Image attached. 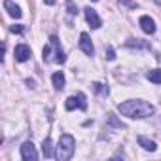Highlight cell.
I'll list each match as a JSON object with an SVG mask.
<instances>
[{"mask_svg": "<svg viewBox=\"0 0 161 161\" xmlns=\"http://www.w3.org/2000/svg\"><path fill=\"white\" fill-rule=\"evenodd\" d=\"M42 153H44V157H55V150H53V142H51V138L49 136H46L44 138V142H42Z\"/></svg>", "mask_w": 161, "mask_h": 161, "instance_id": "8fae6325", "label": "cell"}, {"mask_svg": "<svg viewBox=\"0 0 161 161\" xmlns=\"http://www.w3.org/2000/svg\"><path fill=\"white\" fill-rule=\"evenodd\" d=\"M153 2H155V4H159V6H161V0H153Z\"/></svg>", "mask_w": 161, "mask_h": 161, "instance_id": "603a6c76", "label": "cell"}, {"mask_svg": "<svg viewBox=\"0 0 161 161\" xmlns=\"http://www.w3.org/2000/svg\"><path fill=\"white\" fill-rule=\"evenodd\" d=\"M84 15H86V21L89 23V27L91 29H101V25H103V21H101V17H99V14L91 8V6H87V8H84Z\"/></svg>", "mask_w": 161, "mask_h": 161, "instance_id": "277c9868", "label": "cell"}, {"mask_svg": "<svg viewBox=\"0 0 161 161\" xmlns=\"http://www.w3.org/2000/svg\"><path fill=\"white\" fill-rule=\"evenodd\" d=\"M10 31H12V32H15V34H21V32H23V27H21V25H12V27H10Z\"/></svg>", "mask_w": 161, "mask_h": 161, "instance_id": "44dd1931", "label": "cell"}, {"mask_svg": "<svg viewBox=\"0 0 161 161\" xmlns=\"http://www.w3.org/2000/svg\"><path fill=\"white\" fill-rule=\"evenodd\" d=\"M64 108H66L68 112H72V110H87L86 95H84V93H76V95L68 97L66 103H64Z\"/></svg>", "mask_w": 161, "mask_h": 161, "instance_id": "3957f363", "label": "cell"}, {"mask_svg": "<svg viewBox=\"0 0 161 161\" xmlns=\"http://www.w3.org/2000/svg\"><path fill=\"white\" fill-rule=\"evenodd\" d=\"M4 8H6L8 15H12L14 19H21L23 12L19 10V6H17V4H14V2H12V0H6V2H4Z\"/></svg>", "mask_w": 161, "mask_h": 161, "instance_id": "30bf717a", "label": "cell"}, {"mask_svg": "<svg viewBox=\"0 0 161 161\" xmlns=\"http://www.w3.org/2000/svg\"><path fill=\"white\" fill-rule=\"evenodd\" d=\"M118 112L121 116H127L131 119H142V118H150L153 116L155 108L153 104H150L148 101H142V99H129V101H123L118 104Z\"/></svg>", "mask_w": 161, "mask_h": 161, "instance_id": "6da1fadb", "label": "cell"}, {"mask_svg": "<svg viewBox=\"0 0 161 161\" xmlns=\"http://www.w3.org/2000/svg\"><path fill=\"white\" fill-rule=\"evenodd\" d=\"M138 23H140L142 32H146V34H153V32H155V21H153L150 15H142V17L138 19Z\"/></svg>", "mask_w": 161, "mask_h": 161, "instance_id": "9c48e42d", "label": "cell"}, {"mask_svg": "<svg viewBox=\"0 0 161 161\" xmlns=\"http://www.w3.org/2000/svg\"><path fill=\"white\" fill-rule=\"evenodd\" d=\"M93 89H95V91H99V93H101V95H104V97L108 95V87H104L103 84H93Z\"/></svg>", "mask_w": 161, "mask_h": 161, "instance_id": "e0dca14e", "label": "cell"}, {"mask_svg": "<svg viewBox=\"0 0 161 161\" xmlns=\"http://www.w3.org/2000/svg\"><path fill=\"white\" fill-rule=\"evenodd\" d=\"M49 44H51L53 49H55V63L63 64V63L66 61V55H64V51H63V47H61V42H59V38H57L55 34L49 36Z\"/></svg>", "mask_w": 161, "mask_h": 161, "instance_id": "8992f818", "label": "cell"}, {"mask_svg": "<svg viewBox=\"0 0 161 161\" xmlns=\"http://www.w3.org/2000/svg\"><path fill=\"white\" fill-rule=\"evenodd\" d=\"M51 82H53V89L55 91H63L64 89V74L63 72H55L51 76Z\"/></svg>", "mask_w": 161, "mask_h": 161, "instance_id": "7c38bea8", "label": "cell"}, {"mask_svg": "<svg viewBox=\"0 0 161 161\" xmlns=\"http://www.w3.org/2000/svg\"><path fill=\"white\" fill-rule=\"evenodd\" d=\"M80 49H82L86 55H89V57H93V53H95L93 42H91V38H89L87 32H82V34H80Z\"/></svg>", "mask_w": 161, "mask_h": 161, "instance_id": "ba28073f", "label": "cell"}, {"mask_svg": "<svg viewBox=\"0 0 161 161\" xmlns=\"http://www.w3.org/2000/svg\"><path fill=\"white\" fill-rule=\"evenodd\" d=\"M146 78L152 84H161V70L159 68H152V70L146 72Z\"/></svg>", "mask_w": 161, "mask_h": 161, "instance_id": "5bb4252c", "label": "cell"}, {"mask_svg": "<svg viewBox=\"0 0 161 161\" xmlns=\"http://www.w3.org/2000/svg\"><path fill=\"white\" fill-rule=\"evenodd\" d=\"M106 59H108V61H114V59H116V51H114L112 46L106 47Z\"/></svg>", "mask_w": 161, "mask_h": 161, "instance_id": "d6986e66", "label": "cell"}, {"mask_svg": "<svg viewBox=\"0 0 161 161\" xmlns=\"http://www.w3.org/2000/svg\"><path fill=\"white\" fill-rule=\"evenodd\" d=\"M106 125H110V127H118V129H125V123L119 121L114 114H108V116H106Z\"/></svg>", "mask_w": 161, "mask_h": 161, "instance_id": "9a60e30c", "label": "cell"}, {"mask_svg": "<svg viewBox=\"0 0 161 161\" xmlns=\"http://www.w3.org/2000/svg\"><path fill=\"white\" fill-rule=\"evenodd\" d=\"M31 55H32V49H31L27 44H17L15 49H14V57H15V61H19V63L29 61Z\"/></svg>", "mask_w": 161, "mask_h": 161, "instance_id": "5b68a950", "label": "cell"}, {"mask_svg": "<svg viewBox=\"0 0 161 161\" xmlns=\"http://www.w3.org/2000/svg\"><path fill=\"white\" fill-rule=\"evenodd\" d=\"M21 157H23L25 161H34V159H38L36 148H34V144H32L31 140L23 142V146H21Z\"/></svg>", "mask_w": 161, "mask_h": 161, "instance_id": "52a82bcc", "label": "cell"}, {"mask_svg": "<svg viewBox=\"0 0 161 161\" xmlns=\"http://www.w3.org/2000/svg\"><path fill=\"white\" fill-rule=\"evenodd\" d=\"M51 47H53V46L49 44V46H46V47H44V51H42V53H44V61H46V63H49V61H51Z\"/></svg>", "mask_w": 161, "mask_h": 161, "instance_id": "2e32d148", "label": "cell"}, {"mask_svg": "<svg viewBox=\"0 0 161 161\" xmlns=\"http://www.w3.org/2000/svg\"><path fill=\"white\" fill-rule=\"evenodd\" d=\"M74 150H76V140H74V136L68 135V133H64V135H61V138H59V142H57V146H55V159H59V161H68V159L74 155Z\"/></svg>", "mask_w": 161, "mask_h": 161, "instance_id": "7a4b0ae2", "label": "cell"}, {"mask_svg": "<svg viewBox=\"0 0 161 161\" xmlns=\"http://www.w3.org/2000/svg\"><path fill=\"white\" fill-rule=\"evenodd\" d=\"M44 2H46V4H49V6H51V4H55V0H44Z\"/></svg>", "mask_w": 161, "mask_h": 161, "instance_id": "7402d4cb", "label": "cell"}, {"mask_svg": "<svg viewBox=\"0 0 161 161\" xmlns=\"http://www.w3.org/2000/svg\"><path fill=\"white\" fill-rule=\"evenodd\" d=\"M91 2H97V0H91Z\"/></svg>", "mask_w": 161, "mask_h": 161, "instance_id": "cb8c5ba5", "label": "cell"}, {"mask_svg": "<svg viewBox=\"0 0 161 161\" xmlns=\"http://www.w3.org/2000/svg\"><path fill=\"white\" fill-rule=\"evenodd\" d=\"M66 8H68V14L70 15H76L78 14V8H76V4L72 2V0H66Z\"/></svg>", "mask_w": 161, "mask_h": 161, "instance_id": "ac0fdd59", "label": "cell"}, {"mask_svg": "<svg viewBox=\"0 0 161 161\" xmlns=\"http://www.w3.org/2000/svg\"><path fill=\"white\" fill-rule=\"evenodd\" d=\"M121 6H129V8H136V4L133 2V0H119Z\"/></svg>", "mask_w": 161, "mask_h": 161, "instance_id": "ffe728a7", "label": "cell"}, {"mask_svg": "<svg viewBox=\"0 0 161 161\" xmlns=\"http://www.w3.org/2000/svg\"><path fill=\"white\" fill-rule=\"evenodd\" d=\"M136 140H138V144H140V146H142L146 152H155V150H157V144H155L153 140L146 138V136H138Z\"/></svg>", "mask_w": 161, "mask_h": 161, "instance_id": "4fadbf2b", "label": "cell"}]
</instances>
